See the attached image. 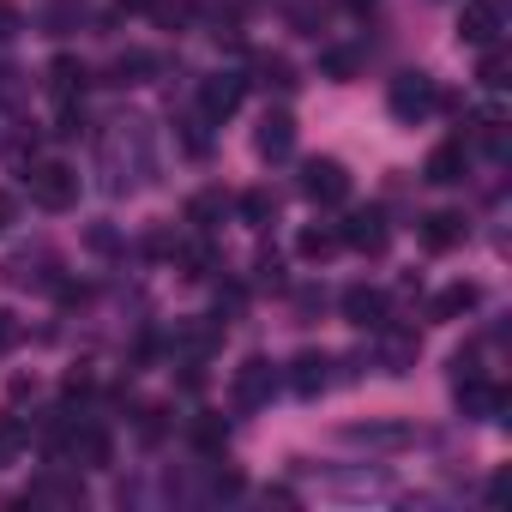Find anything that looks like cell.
Wrapping results in <instances>:
<instances>
[{"label":"cell","instance_id":"7","mask_svg":"<svg viewBox=\"0 0 512 512\" xmlns=\"http://www.w3.org/2000/svg\"><path fill=\"white\" fill-rule=\"evenodd\" d=\"M290 145H296V121L284 109H266L260 133H253V151H260V157H290Z\"/></svg>","mask_w":512,"mask_h":512},{"label":"cell","instance_id":"12","mask_svg":"<svg viewBox=\"0 0 512 512\" xmlns=\"http://www.w3.org/2000/svg\"><path fill=\"white\" fill-rule=\"evenodd\" d=\"M326 368H332V362L308 350V356H296V362H290V386H296L302 398H314V392H326V380H332Z\"/></svg>","mask_w":512,"mask_h":512},{"label":"cell","instance_id":"17","mask_svg":"<svg viewBox=\"0 0 512 512\" xmlns=\"http://www.w3.org/2000/svg\"><path fill=\"white\" fill-rule=\"evenodd\" d=\"M73 85H85V67H79V61H55V67H49V91H55V97H73Z\"/></svg>","mask_w":512,"mask_h":512},{"label":"cell","instance_id":"11","mask_svg":"<svg viewBox=\"0 0 512 512\" xmlns=\"http://www.w3.org/2000/svg\"><path fill=\"white\" fill-rule=\"evenodd\" d=\"M422 175H428L434 187H452V181H464V145H458V139H452V145H434Z\"/></svg>","mask_w":512,"mask_h":512},{"label":"cell","instance_id":"18","mask_svg":"<svg viewBox=\"0 0 512 512\" xmlns=\"http://www.w3.org/2000/svg\"><path fill=\"white\" fill-rule=\"evenodd\" d=\"M211 217H223V193H199V199L187 205V223H199V229H211Z\"/></svg>","mask_w":512,"mask_h":512},{"label":"cell","instance_id":"13","mask_svg":"<svg viewBox=\"0 0 512 512\" xmlns=\"http://www.w3.org/2000/svg\"><path fill=\"white\" fill-rule=\"evenodd\" d=\"M338 247H344V235H338L332 223H314V229L296 235V253H302V260H332Z\"/></svg>","mask_w":512,"mask_h":512},{"label":"cell","instance_id":"2","mask_svg":"<svg viewBox=\"0 0 512 512\" xmlns=\"http://www.w3.org/2000/svg\"><path fill=\"white\" fill-rule=\"evenodd\" d=\"M386 103H392V115H398V121H422V115L440 103V91H434V79H428V73H398V79H392V91H386Z\"/></svg>","mask_w":512,"mask_h":512},{"label":"cell","instance_id":"23","mask_svg":"<svg viewBox=\"0 0 512 512\" xmlns=\"http://www.w3.org/2000/svg\"><path fill=\"white\" fill-rule=\"evenodd\" d=\"M7 37H19V7H13V0H0V43H7Z\"/></svg>","mask_w":512,"mask_h":512},{"label":"cell","instance_id":"27","mask_svg":"<svg viewBox=\"0 0 512 512\" xmlns=\"http://www.w3.org/2000/svg\"><path fill=\"white\" fill-rule=\"evenodd\" d=\"M356 7H362V0H356Z\"/></svg>","mask_w":512,"mask_h":512},{"label":"cell","instance_id":"1","mask_svg":"<svg viewBox=\"0 0 512 512\" xmlns=\"http://www.w3.org/2000/svg\"><path fill=\"white\" fill-rule=\"evenodd\" d=\"M25 187H31V199L43 205V211H67V205H79V169L73 163H31V175H25Z\"/></svg>","mask_w":512,"mask_h":512},{"label":"cell","instance_id":"5","mask_svg":"<svg viewBox=\"0 0 512 512\" xmlns=\"http://www.w3.org/2000/svg\"><path fill=\"white\" fill-rule=\"evenodd\" d=\"M272 386H278V374H272V362H260V356L235 368V404H241V410L266 404V398H272Z\"/></svg>","mask_w":512,"mask_h":512},{"label":"cell","instance_id":"4","mask_svg":"<svg viewBox=\"0 0 512 512\" xmlns=\"http://www.w3.org/2000/svg\"><path fill=\"white\" fill-rule=\"evenodd\" d=\"M500 31H506L500 0H470V7L458 13V43H470V49H494Z\"/></svg>","mask_w":512,"mask_h":512},{"label":"cell","instance_id":"16","mask_svg":"<svg viewBox=\"0 0 512 512\" xmlns=\"http://www.w3.org/2000/svg\"><path fill=\"white\" fill-rule=\"evenodd\" d=\"M73 458H85V464H109V434H97V428H85V434H73V446H67Z\"/></svg>","mask_w":512,"mask_h":512},{"label":"cell","instance_id":"6","mask_svg":"<svg viewBox=\"0 0 512 512\" xmlns=\"http://www.w3.org/2000/svg\"><path fill=\"white\" fill-rule=\"evenodd\" d=\"M241 91H247V85H241L235 73H217V79L199 85V109H205L211 121H229V115L241 109Z\"/></svg>","mask_w":512,"mask_h":512},{"label":"cell","instance_id":"3","mask_svg":"<svg viewBox=\"0 0 512 512\" xmlns=\"http://www.w3.org/2000/svg\"><path fill=\"white\" fill-rule=\"evenodd\" d=\"M302 193H308L314 205H338V199H350V169H344L338 157H314V163L302 169Z\"/></svg>","mask_w":512,"mask_h":512},{"label":"cell","instance_id":"20","mask_svg":"<svg viewBox=\"0 0 512 512\" xmlns=\"http://www.w3.org/2000/svg\"><path fill=\"white\" fill-rule=\"evenodd\" d=\"M482 85H488V91H500V85H506V55H500V43H494V49H488V61H482Z\"/></svg>","mask_w":512,"mask_h":512},{"label":"cell","instance_id":"9","mask_svg":"<svg viewBox=\"0 0 512 512\" xmlns=\"http://www.w3.org/2000/svg\"><path fill=\"white\" fill-rule=\"evenodd\" d=\"M338 235H344V247L380 253V247H386V217H380V211H356V217H350V223H344Z\"/></svg>","mask_w":512,"mask_h":512},{"label":"cell","instance_id":"25","mask_svg":"<svg viewBox=\"0 0 512 512\" xmlns=\"http://www.w3.org/2000/svg\"><path fill=\"white\" fill-rule=\"evenodd\" d=\"M7 211H13V205H7V199H0V223H7Z\"/></svg>","mask_w":512,"mask_h":512},{"label":"cell","instance_id":"26","mask_svg":"<svg viewBox=\"0 0 512 512\" xmlns=\"http://www.w3.org/2000/svg\"><path fill=\"white\" fill-rule=\"evenodd\" d=\"M127 7H145V0H127Z\"/></svg>","mask_w":512,"mask_h":512},{"label":"cell","instance_id":"8","mask_svg":"<svg viewBox=\"0 0 512 512\" xmlns=\"http://www.w3.org/2000/svg\"><path fill=\"white\" fill-rule=\"evenodd\" d=\"M344 320L362 326V332H380V326H386V296L368 290V284H356V290L344 296Z\"/></svg>","mask_w":512,"mask_h":512},{"label":"cell","instance_id":"14","mask_svg":"<svg viewBox=\"0 0 512 512\" xmlns=\"http://www.w3.org/2000/svg\"><path fill=\"white\" fill-rule=\"evenodd\" d=\"M476 302H482L476 284H446V290L434 296V320H458V314H470Z\"/></svg>","mask_w":512,"mask_h":512},{"label":"cell","instance_id":"22","mask_svg":"<svg viewBox=\"0 0 512 512\" xmlns=\"http://www.w3.org/2000/svg\"><path fill=\"white\" fill-rule=\"evenodd\" d=\"M193 434H199V446H205V452H217V446H223V422H217V416H199V428H193Z\"/></svg>","mask_w":512,"mask_h":512},{"label":"cell","instance_id":"15","mask_svg":"<svg viewBox=\"0 0 512 512\" xmlns=\"http://www.w3.org/2000/svg\"><path fill=\"white\" fill-rule=\"evenodd\" d=\"M350 446H410V428H374V422H350L344 428Z\"/></svg>","mask_w":512,"mask_h":512},{"label":"cell","instance_id":"10","mask_svg":"<svg viewBox=\"0 0 512 512\" xmlns=\"http://www.w3.org/2000/svg\"><path fill=\"white\" fill-rule=\"evenodd\" d=\"M464 241V217L458 211H434V217H422V247L428 253H452Z\"/></svg>","mask_w":512,"mask_h":512},{"label":"cell","instance_id":"19","mask_svg":"<svg viewBox=\"0 0 512 512\" xmlns=\"http://www.w3.org/2000/svg\"><path fill=\"white\" fill-rule=\"evenodd\" d=\"M272 211H278V199H272V193H247V199H241V217H247V223H266Z\"/></svg>","mask_w":512,"mask_h":512},{"label":"cell","instance_id":"21","mask_svg":"<svg viewBox=\"0 0 512 512\" xmlns=\"http://www.w3.org/2000/svg\"><path fill=\"white\" fill-rule=\"evenodd\" d=\"M260 85H278V91H290L296 79H290V61H260Z\"/></svg>","mask_w":512,"mask_h":512},{"label":"cell","instance_id":"24","mask_svg":"<svg viewBox=\"0 0 512 512\" xmlns=\"http://www.w3.org/2000/svg\"><path fill=\"white\" fill-rule=\"evenodd\" d=\"M13 338H19V326H13V320H7V314H0V350H7V344H13Z\"/></svg>","mask_w":512,"mask_h":512}]
</instances>
